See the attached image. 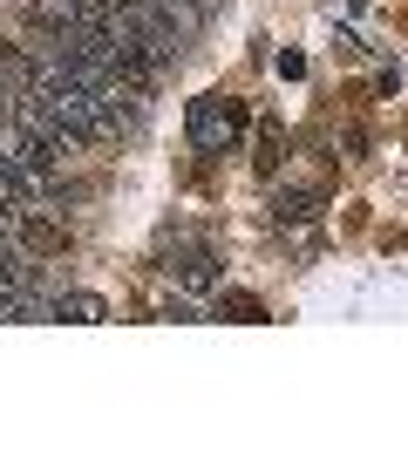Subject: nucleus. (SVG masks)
<instances>
[{"instance_id": "nucleus-2", "label": "nucleus", "mask_w": 408, "mask_h": 455, "mask_svg": "<svg viewBox=\"0 0 408 455\" xmlns=\"http://www.w3.org/2000/svg\"><path fill=\"white\" fill-rule=\"evenodd\" d=\"M48 313H55V320H76V326H96L109 306H102L96 292H55V299H48Z\"/></svg>"}, {"instance_id": "nucleus-3", "label": "nucleus", "mask_w": 408, "mask_h": 455, "mask_svg": "<svg viewBox=\"0 0 408 455\" xmlns=\"http://www.w3.org/2000/svg\"><path fill=\"white\" fill-rule=\"evenodd\" d=\"M177 279H184V285H212L218 272H212V259H204V251H191V259L177 266Z\"/></svg>"}, {"instance_id": "nucleus-1", "label": "nucleus", "mask_w": 408, "mask_h": 455, "mask_svg": "<svg viewBox=\"0 0 408 455\" xmlns=\"http://www.w3.org/2000/svg\"><path fill=\"white\" fill-rule=\"evenodd\" d=\"M238 130H245V109L225 102V95H204L191 109V143L197 150H225V143H238Z\"/></svg>"}]
</instances>
